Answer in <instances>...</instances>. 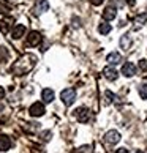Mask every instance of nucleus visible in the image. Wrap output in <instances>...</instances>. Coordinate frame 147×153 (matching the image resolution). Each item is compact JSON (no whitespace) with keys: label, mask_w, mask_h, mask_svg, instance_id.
I'll use <instances>...</instances> for the list:
<instances>
[{"label":"nucleus","mask_w":147,"mask_h":153,"mask_svg":"<svg viewBox=\"0 0 147 153\" xmlns=\"http://www.w3.org/2000/svg\"><path fill=\"white\" fill-rule=\"evenodd\" d=\"M35 63H37V55L25 54L11 66V73L16 76H22V74H25V73H29L32 68L35 66Z\"/></svg>","instance_id":"f257e3e1"},{"label":"nucleus","mask_w":147,"mask_h":153,"mask_svg":"<svg viewBox=\"0 0 147 153\" xmlns=\"http://www.w3.org/2000/svg\"><path fill=\"white\" fill-rule=\"evenodd\" d=\"M60 100H62V103H63L65 106H71V104L76 101V90H75V88H71V87L65 88V90H62Z\"/></svg>","instance_id":"f03ea898"},{"label":"nucleus","mask_w":147,"mask_h":153,"mask_svg":"<svg viewBox=\"0 0 147 153\" xmlns=\"http://www.w3.org/2000/svg\"><path fill=\"white\" fill-rule=\"evenodd\" d=\"M75 117H76V120L78 122H81V123H87L90 118H92V112H90L87 107H78V109L75 111Z\"/></svg>","instance_id":"7ed1b4c3"},{"label":"nucleus","mask_w":147,"mask_h":153,"mask_svg":"<svg viewBox=\"0 0 147 153\" xmlns=\"http://www.w3.org/2000/svg\"><path fill=\"white\" fill-rule=\"evenodd\" d=\"M44 112H46V109H44V104L43 103H33L30 106V109H29V114L32 117H43L44 115Z\"/></svg>","instance_id":"20e7f679"},{"label":"nucleus","mask_w":147,"mask_h":153,"mask_svg":"<svg viewBox=\"0 0 147 153\" xmlns=\"http://www.w3.org/2000/svg\"><path fill=\"white\" fill-rule=\"evenodd\" d=\"M104 142H108L111 145H116L120 142V133L116 131V129H111V131H108L104 134Z\"/></svg>","instance_id":"39448f33"},{"label":"nucleus","mask_w":147,"mask_h":153,"mask_svg":"<svg viewBox=\"0 0 147 153\" xmlns=\"http://www.w3.org/2000/svg\"><path fill=\"white\" fill-rule=\"evenodd\" d=\"M25 43H27V46H38V44L41 43V33L37 32V30L30 32L27 39H25Z\"/></svg>","instance_id":"423d86ee"},{"label":"nucleus","mask_w":147,"mask_h":153,"mask_svg":"<svg viewBox=\"0 0 147 153\" xmlns=\"http://www.w3.org/2000/svg\"><path fill=\"white\" fill-rule=\"evenodd\" d=\"M103 76L108 79V81H111V82H114V81H117V77H119V73H117V70L112 65H109V66H106V68H103Z\"/></svg>","instance_id":"0eeeda50"},{"label":"nucleus","mask_w":147,"mask_h":153,"mask_svg":"<svg viewBox=\"0 0 147 153\" xmlns=\"http://www.w3.org/2000/svg\"><path fill=\"white\" fill-rule=\"evenodd\" d=\"M122 74L125 77H133L136 74V65L131 63V62H127V63H123L122 66Z\"/></svg>","instance_id":"6e6552de"},{"label":"nucleus","mask_w":147,"mask_h":153,"mask_svg":"<svg viewBox=\"0 0 147 153\" xmlns=\"http://www.w3.org/2000/svg\"><path fill=\"white\" fill-rule=\"evenodd\" d=\"M24 33H25V25L24 24H16L13 29H11V38L13 39H19V38H22L24 36Z\"/></svg>","instance_id":"1a4fd4ad"},{"label":"nucleus","mask_w":147,"mask_h":153,"mask_svg":"<svg viewBox=\"0 0 147 153\" xmlns=\"http://www.w3.org/2000/svg\"><path fill=\"white\" fill-rule=\"evenodd\" d=\"M119 44H120V49L122 51H130V48H131V44H133V39L131 36H130V33H123V35L120 36V41H119Z\"/></svg>","instance_id":"9d476101"},{"label":"nucleus","mask_w":147,"mask_h":153,"mask_svg":"<svg viewBox=\"0 0 147 153\" xmlns=\"http://www.w3.org/2000/svg\"><path fill=\"white\" fill-rule=\"evenodd\" d=\"M117 18V10L114 5H109V7H106L104 11H103V19L104 21H114Z\"/></svg>","instance_id":"9b49d317"},{"label":"nucleus","mask_w":147,"mask_h":153,"mask_svg":"<svg viewBox=\"0 0 147 153\" xmlns=\"http://www.w3.org/2000/svg\"><path fill=\"white\" fill-rule=\"evenodd\" d=\"M48 10H49V3H48V0H37L35 8H33L35 14H43L44 11H48Z\"/></svg>","instance_id":"f8f14e48"},{"label":"nucleus","mask_w":147,"mask_h":153,"mask_svg":"<svg viewBox=\"0 0 147 153\" xmlns=\"http://www.w3.org/2000/svg\"><path fill=\"white\" fill-rule=\"evenodd\" d=\"M146 21H147V13H143V14H138L136 18H134V21H133V29L134 30H139L141 27H144V24H146Z\"/></svg>","instance_id":"ddd939ff"},{"label":"nucleus","mask_w":147,"mask_h":153,"mask_svg":"<svg viewBox=\"0 0 147 153\" xmlns=\"http://www.w3.org/2000/svg\"><path fill=\"white\" fill-rule=\"evenodd\" d=\"M106 62H108L109 65H112V66H114V65H119V63L122 62V55L114 51V52L108 54V57H106Z\"/></svg>","instance_id":"4468645a"},{"label":"nucleus","mask_w":147,"mask_h":153,"mask_svg":"<svg viewBox=\"0 0 147 153\" xmlns=\"http://www.w3.org/2000/svg\"><path fill=\"white\" fill-rule=\"evenodd\" d=\"M10 147H11V139L8 137V136H5V134H0V150L7 152Z\"/></svg>","instance_id":"2eb2a0df"},{"label":"nucleus","mask_w":147,"mask_h":153,"mask_svg":"<svg viewBox=\"0 0 147 153\" xmlns=\"http://www.w3.org/2000/svg\"><path fill=\"white\" fill-rule=\"evenodd\" d=\"M41 100L44 103H52L54 101V92L51 88H44L41 92Z\"/></svg>","instance_id":"dca6fc26"},{"label":"nucleus","mask_w":147,"mask_h":153,"mask_svg":"<svg viewBox=\"0 0 147 153\" xmlns=\"http://www.w3.org/2000/svg\"><path fill=\"white\" fill-rule=\"evenodd\" d=\"M0 13L3 16H8L11 13V5L7 2V0H0Z\"/></svg>","instance_id":"f3484780"},{"label":"nucleus","mask_w":147,"mask_h":153,"mask_svg":"<svg viewBox=\"0 0 147 153\" xmlns=\"http://www.w3.org/2000/svg\"><path fill=\"white\" fill-rule=\"evenodd\" d=\"M111 30H112V27L108 24V21H106V22H101V24L98 25V32L101 33V35H108Z\"/></svg>","instance_id":"a211bd4d"},{"label":"nucleus","mask_w":147,"mask_h":153,"mask_svg":"<svg viewBox=\"0 0 147 153\" xmlns=\"http://www.w3.org/2000/svg\"><path fill=\"white\" fill-rule=\"evenodd\" d=\"M138 92H139V96H141V98H143V100H147V82L139 84Z\"/></svg>","instance_id":"6ab92c4d"},{"label":"nucleus","mask_w":147,"mask_h":153,"mask_svg":"<svg viewBox=\"0 0 147 153\" xmlns=\"http://www.w3.org/2000/svg\"><path fill=\"white\" fill-rule=\"evenodd\" d=\"M8 49L5 48V46H0V63H3V62H7L8 60Z\"/></svg>","instance_id":"aec40b11"},{"label":"nucleus","mask_w":147,"mask_h":153,"mask_svg":"<svg viewBox=\"0 0 147 153\" xmlns=\"http://www.w3.org/2000/svg\"><path fill=\"white\" fill-rule=\"evenodd\" d=\"M114 100H116V95L112 92H109V90H106L104 92V104H111Z\"/></svg>","instance_id":"412c9836"},{"label":"nucleus","mask_w":147,"mask_h":153,"mask_svg":"<svg viewBox=\"0 0 147 153\" xmlns=\"http://www.w3.org/2000/svg\"><path fill=\"white\" fill-rule=\"evenodd\" d=\"M76 153H93V145H82L76 150Z\"/></svg>","instance_id":"4be33fe9"},{"label":"nucleus","mask_w":147,"mask_h":153,"mask_svg":"<svg viewBox=\"0 0 147 153\" xmlns=\"http://www.w3.org/2000/svg\"><path fill=\"white\" fill-rule=\"evenodd\" d=\"M138 66H139L141 71H147V60H146V59H141L139 63H138Z\"/></svg>","instance_id":"5701e85b"},{"label":"nucleus","mask_w":147,"mask_h":153,"mask_svg":"<svg viewBox=\"0 0 147 153\" xmlns=\"http://www.w3.org/2000/svg\"><path fill=\"white\" fill-rule=\"evenodd\" d=\"M8 27H10L8 21H3V22H2V32H3V33H7V32H8Z\"/></svg>","instance_id":"b1692460"},{"label":"nucleus","mask_w":147,"mask_h":153,"mask_svg":"<svg viewBox=\"0 0 147 153\" xmlns=\"http://www.w3.org/2000/svg\"><path fill=\"white\" fill-rule=\"evenodd\" d=\"M89 2H90V3H92V5H93V7H100V5H101V3H103V2H104V0H89Z\"/></svg>","instance_id":"393cba45"},{"label":"nucleus","mask_w":147,"mask_h":153,"mask_svg":"<svg viewBox=\"0 0 147 153\" xmlns=\"http://www.w3.org/2000/svg\"><path fill=\"white\" fill-rule=\"evenodd\" d=\"M49 136H52L49 131H46V133H43V140H49Z\"/></svg>","instance_id":"a878e982"},{"label":"nucleus","mask_w":147,"mask_h":153,"mask_svg":"<svg viewBox=\"0 0 147 153\" xmlns=\"http://www.w3.org/2000/svg\"><path fill=\"white\" fill-rule=\"evenodd\" d=\"M127 2V5H130V7H133L134 3H136V0H125Z\"/></svg>","instance_id":"bb28decb"},{"label":"nucleus","mask_w":147,"mask_h":153,"mask_svg":"<svg viewBox=\"0 0 147 153\" xmlns=\"http://www.w3.org/2000/svg\"><path fill=\"white\" fill-rule=\"evenodd\" d=\"M116 153H130V152H128L127 149H119V150H117Z\"/></svg>","instance_id":"cd10ccee"},{"label":"nucleus","mask_w":147,"mask_h":153,"mask_svg":"<svg viewBox=\"0 0 147 153\" xmlns=\"http://www.w3.org/2000/svg\"><path fill=\"white\" fill-rule=\"evenodd\" d=\"M3 96H5V90H3L2 87H0V100H2V98H3Z\"/></svg>","instance_id":"c85d7f7f"},{"label":"nucleus","mask_w":147,"mask_h":153,"mask_svg":"<svg viewBox=\"0 0 147 153\" xmlns=\"http://www.w3.org/2000/svg\"><path fill=\"white\" fill-rule=\"evenodd\" d=\"M136 153H144V152H143V150H138V152H136Z\"/></svg>","instance_id":"c756f323"},{"label":"nucleus","mask_w":147,"mask_h":153,"mask_svg":"<svg viewBox=\"0 0 147 153\" xmlns=\"http://www.w3.org/2000/svg\"><path fill=\"white\" fill-rule=\"evenodd\" d=\"M146 11H147V10H146Z\"/></svg>","instance_id":"7c9ffc66"}]
</instances>
